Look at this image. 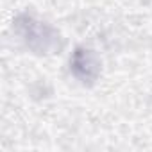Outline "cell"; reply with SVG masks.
Masks as SVG:
<instances>
[{
	"instance_id": "obj_1",
	"label": "cell",
	"mask_w": 152,
	"mask_h": 152,
	"mask_svg": "<svg viewBox=\"0 0 152 152\" xmlns=\"http://www.w3.org/2000/svg\"><path fill=\"white\" fill-rule=\"evenodd\" d=\"M16 27L23 41L36 52H50L57 47L59 34L45 22H38L32 16H20Z\"/></svg>"
},
{
	"instance_id": "obj_2",
	"label": "cell",
	"mask_w": 152,
	"mask_h": 152,
	"mask_svg": "<svg viewBox=\"0 0 152 152\" xmlns=\"http://www.w3.org/2000/svg\"><path fill=\"white\" fill-rule=\"evenodd\" d=\"M70 70L81 83L91 84L100 75V59L95 56L93 50L79 47V48H75V52L72 54Z\"/></svg>"
}]
</instances>
